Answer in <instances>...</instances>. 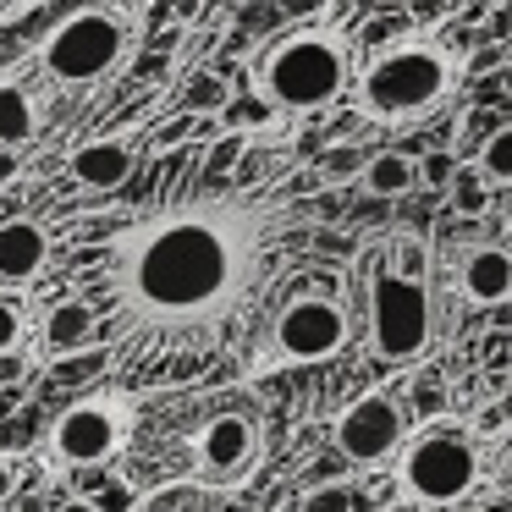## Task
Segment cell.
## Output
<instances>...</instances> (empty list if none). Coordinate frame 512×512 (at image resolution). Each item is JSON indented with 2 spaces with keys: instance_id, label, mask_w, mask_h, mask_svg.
Listing matches in <instances>:
<instances>
[{
  "instance_id": "cell-5",
  "label": "cell",
  "mask_w": 512,
  "mask_h": 512,
  "mask_svg": "<svg viewBox=\"0 0 512 512\" xmlns=\"http://www.w3.org/2000/svg\"><path fill=\"white\" fill-rule=\"evenodd\" d=\"M397 479L413 501H430V507L463 501L479 479L474 435L457 430V424H430V430H419L408 441V452L397 457Z\"/></svg>"
},
{
  "instance_id": "cell-1",
  "label": "cell",
  "mask_w": 512,
  "mask_h": 512,
  "mask_svg": "<svg viewBox=\"0 0 512 512\" xmlns=\"http://www.w3.org/2000/svg\"><path fill=\"white\" fill-rule=\"evenodd\" d=\"M254 265V221L237 210H182L138 226L122 248V281L149 320H210Z\"/></svg>"
},
{
  "instance_id": "cell-2",
  "label": "cell",
  "mask_w": 512,
  "mask_h": 512,
  "mask_svg": "<svg viewBox=\"0 0 512 512\" xmlns=\"http://www.w3.org/2000/svg\"><path fill=\"white\" fill-rule=\"evenodd\" d=\"M364 298H369V347L391 364L419 358L430 342V287H424V248L391 243L364 259Z\"/></svg>"
},
{
  "instance_id": "cell-22",
  "label": "cell",
  "mask_w": 512,
  "mask_h": 512,
  "mask_svg": "<svg viewBox=\"0 0 512 512\" xmlns=\"http://www.w3.org/2000/svg\"><path fill=\"white\" fill-rule=\"evenodd\" d=\"M364 166H369V160H358L353 149H336V155L320 160V177H325V171H331V182H342V171H358V177H364Z\"/></svg>"
},
{
  "instance_id": "cell-4",
  "label": "cell",
  "mask_w": 512,
  "mask_h": 512,
  "mask_svg": "<svg viewBox=\"0 0 512 512\" xmlns=\"http://www.w3.org/2000/svg\"><path fill=\"white\" fill-rule=\"evenodd\" d=\"M452 89V56L441 45H397L380 61H369L364 78H358V111L375 116V122H408L424 116L441 94Z\"/></svg>"
},
{
  "instance_id": "cell-14",
  "label": "cell",
  "mask_w": 512,
  "mask_h": 512,
  "mask_svg": "<svg viewBox=\"0 0 512 512\" xmlns=\"http://www.w3.org/2000/svg\"><path fill=\"white\" fill-rule=\"evenodd\" d=\"M89 336H94V309L89 303L83 298H56L50 303V314H45V353L67 358V353H78Z\"/></svg>"
},
{
  "instance_id": "cell-20",
  "label": "cell",
  "mask_w": 512,
  "mask_h": 512,
  "mask_svg": "<svg viewBox=\"0 0 512 512\" xmlns=\"http://www.w3.org/2000/svg\"><path fill=\"white\" fill-rule=\"evenodd\" d=\"M89 501L100 512H133V490H127V479H100V485L89 490Z\"/></svg>"
},
{
  "instance_id": "cell-7",
  "label": "cell",
  "mask_w": 512,
  "mask_h": 512,
  "mask_svg": "<svg viewBox=\"0 0 512 512\" xmlns=\"http://www.w3.org/2000/svg\"><path fill=\"white\" fill-rule=\"evenodd\" d=\"M336 446H342V457L358 468L391 463V457L408 452V413H402L386 391H369V397H358L342 408V419H336Z\"/></svg>"
},
{
  "instance_id": "cell-24",
  "label": "cell",
  "mask_w": 512,
  "mask_h": 512,
  "mask_svg": "<svg viewBox=\"0 0 512 512\" xmlns=\"http://www.w3.org/2000/svg\"><path fill=\"white\" fill-rule=\"evenodd\" d=\"M17 177V149H0V188Z\"/></svg>"
},
{
  "instance_id": "cell-12",
  "label": "cell",
  "mask_w": 512,
  "mask_h": 512,
  "mask_svg": "<svg viewBox=\"0 0 512 512\" xmlns=\"http://www.w3.org/2000/svg\"><path fill=\"white\" fill-rule=\"evenodd\" d=\"M457 287L468 303H501L512 298V254L507 248H468L457 265Z\"/></svg>"
},
{
  "instance_id": "cell-10",
  "label": "cell",
  "mask_w": 512,
  "mask_h": 512,
  "mask_svg": "<svg viewBox=\"0 0 512 512\" xmlns=\"http://www.w3.org/2000/svg\"><path fill=\"white\" fill-rule=\"evenodd\" d=\"M259 457V430L243 413H215L199 430V468L204 474H243Z\"/></svg>"
},
{
  "instance_id": "cell-17",
  "label": "cell",
  "mask_w": 512,
  "mask_h": 512,
  "mask_svg": "<svg viewBox=\"0 0 512 512\" xmlns=\"http://www.w3.org/2000/svg\"><path fill=\"white\" fill-rule=\"evenodd\" d=\"M479 171H485V182H512V122L479 144Z\"/></svg>"
},
{
  "instance_id": "cell-18",
  "label": "cell",
  "mask_w": 512,
  "mask_h": 512,
  "mask_svg": "<svg viewBox=\"0 0 512 512\" xmlns=\"http://www.w3.org/2000/svg\"><path fill=\"white\" fill-rule=\"evenodd\" d=\"M28 336V314L17 298H0V353H17Z\"/></svg>"
},
{
  "instance_id": "cell-26",
  "label": "cell",
  "mask_w": 512,
  "mask_h": 512,
  "mask_svg": "<svg viewBox=\"0 0 512 512\" xmlns=\"http://www.w3.org/2000/svg\"><path fill=\"white\" fill-rule=\"evenodd\" d=\"M226 512H254V507H226Z\"/></svg>"
},
{
  "instance_id": "cell-3",
  "label": "cell",
  "mask_w": 512,
  "mask_h": 512,
  "mask_svg": "<svg viewBox=\"0 0 512 512\" xmlns=\"http://www.w3.org/2000/svg\"><path fill=\"white\" fill-rule=\"evenodd\" d=\"M254 83H259V100L287 116L325 111L347 89V50L331 34H314V28L309 34H287L259 56Z\"/></svg>"
},
{
  "instance_id": "cell-16",
  "label": "cell",
  "mask_w": 512,
  "mask_h": 512,
  "mask_svg": "<svg viewBox=\"0 0 512 512\" xmlns=\"http://www.w3.org/2000/svg\"><path fill=\"white\" fill-rule=\"evenodd\" d=\"M34 133V100L17 83H0V149H17Z\"/></svg>"
},
{
  "instance_id": "cell-9",
  "label": "cell",
  "mask_w": 512,
  "mask_h": 512,
  "mask_svg": "<svg viewBox=\"0 0 512 512\" xmlns=\"http://www.w3.org/2000/svg\"><path fill=\"white\" fill-rule=\"evenodd\" d=\"M122 441H127V413H122V402H111V397L78 402V408H67L56 419V430H50V452L67 468L111 463V457L122 452Z\"/></svg>"
},
{
  "instance_id": "cell-23",
  "label": "cell",
  "mask_w": 512,
  "mask_h": 512,
  "mask_svg": "<svg viewBox=\"0 0 512 512\" xmlns=\"http://www.w3.org/2000/svg\"><path fill=\"white\" fill-rule=\"evenodd\" d=\"M12 490H17V474H12V463H6V457H0V507H6V501H12Z\"/></svg>"
},
{
  "instance_id": "cell-11",
  "label": "cell",
  "mask_w": 512,
  "mask_h": 512,
  "mask_svg": "<svg viewBox=\"0 0 512 512\" xmlns=\"http://www.w3.org/2000/svg\"><path fill=\"white\" fill-rule=\"evenodd\" d=\"M50 265V232L39 221H0V281L28 287L39 270Z\"/></svg>"
},
{
  "instance_id": "cell-13",
  "label": "cell",
  "mask_w": 512,
  "mask_h": 512,
  "mask_svg": "<svg viewBox=\"0 0 512 512\" xmlns=\"http://www.w3.org/2000/svg\"><path fill=\"white\" fill-rule=\"evenodd\" d=\"M72 177L83 182V188H122L127 177H133V149L122 144V138H89V144L72 149Z\"/></svg>"
},
{
  "instance_id": "cell-19",
  "label": "cell",
  "mask_w": 512,
  "mask_h": 512,
  "mask_svg": "<svg viewBox=\"0 0 512 512\" xmlns=\"http://www.w3.org/2000/svg\"><path fill=\"white\" fill-rule=\"evenodd\" d=\"M298 512H353V490L347 485H314L298 501Z\"/></svg>"
},
{
  "instance_id": "cell-8",
  "label": "cell",
  "mask_w": 512,
  "mask_h": 512,
  "mask_svg": "<svg viewBox=\"0 0 512 512\" xmlns=\"http://www.w3.org/2000/svg\"><path fill=\"white\" fill-rule=\"evenodd\" d=\"M347 331H353V320H347L342 303L309 292V298H292L287 309H281L276 331H270V347H276V358H287V364H320V358L342 353Z\"/></svg>"
},
{
  "instance_id": "cell-21",
  "label": "cell",
  "mask_w": 512,
  "mask_h": 512,
  "mask_svg": "<svg viewBox=\"0 0 512 512\" xmlns=\"http://www.w3.org/2000/svg\"><path fill=\"white\" fill-rule=\"evenodd\" d=\"M188 105H204V111H215V105H226V89H221V78H210V72H193V78H188Z\"/></svg>"
},
{
  "instance_id": "cell-15",
  "label": "cell",
  "mask_w": 512,
  "mask_h": 512,
  "mask_svg": "<svg viewBox=\"0 0 512 512\" xmlns=\"http://www.w3.org/2000/svg\"><path fill=\"white\" fill-rule=\"evenodd\" d=\"M358 182H364L369 199H402V193L419 188V160H413V155H397V149H386V155L369 160Z\"/></svg>"
},
{
  "instance_id": "cell-6",
  "label": "cell",
  "mask_w": 512,
  "mask_h": 512,
  "mask_svg": "<svg viewBox=\"0 0 512 512\" xmlns=\"http://www.w3.org/2000/svg\"><path fill=\"white\" fill-rule=\"evenodd\" d=\"M39 56H45V72L56 83H72V89H78V83H100V78H111V72L122 67L127 28H122V17H116V12L89 6V12L61 17V23L45 34Z\"/></svg>"
},
{
  "instance_id": "cell-25",
  "label": "cell",
  "mask_w": 512,
  "mask_h": 512,
  "mask_svg": "<svg viewBox=\"0 0 512 512\" xmlns=\"http://www.w3.org/2000/svg\"><path fill=\"white\" fill-rule=\"evenodd\" d=\"M61 512H100V507H94L89 496H78V501H67V507H61Z\"/></svg>"
}]
</instances>
